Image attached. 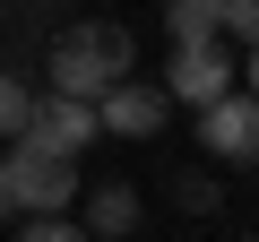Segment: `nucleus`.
I'll list each match as a JSON object with an SVG mask.
<instances>
[{
	"label": "nucleus",
	"instance_id": "7",
	"mask_svg": "<svg viewBox=\"0 0 259 242\" xmlns=\"http://www.w3.org/2000/svg\"><path fill=\"white\" fill-rule=\"evenodd\" d=\"M147 216H139V190L130 182H104V190H87V233L95 242H130Z\"/></svg>",
	"mask_w": 259,
	"mask_h": 242
},
{
	"label": "nucleus",
	"instance_id": "8",
	"mask_svg": "<svg viewBox=\"0 0 259 242\" xmlns=\"http://www.w3.org/2000/svg\"><path fill=\"white\" fill-rule=\"evenodd\" d=\"M164 35H173V52L182 44H233L225 35V0H164Z\"/></svg>",
	"mask_w": 259,
	"mask_h": 242
},
{
	"label": "nucleus",
	"instance_id": "3",
	"mask_svg": "<svg viewBox=\"0 0 259 242\" xmlns=\"http://www.w3.org/2000/svg\"><path fill=\"white\" fill-rule=\"evenodd\" d=\"M199 147H207L216 165L259 173V95H250V87H233V95L199 104Z\"/></svg>",
	"mask_w": 259,
	"mask_h": 242
},
{
	"label": "nucleus",
	"instance_id": "11",
	"mask_svg": "<svg viewBox=\"0 0 259 242\" xmlns=\"http://www.w3.org/2000/svg\"><path fill=\"white\" fill-rule=\"evenodd\" d=\"M225 35H242V44H259V0H225Z\"/></svg>",
	"mask_w": 259,
	"mask_h": 242
},
{
	"label": "nucleus",
	"instance_id": "4",
	"mask_svg": "<svg viewBox=\"0 0 259 242\" xmlns=\"http://www.w3.org/2000/svg\"><path fill=\"white\" fill-rule=\"evenodd\" d=\"M95 121H104L112 139H156L164 121H173V95H164V78H139V69H130V78H112L95 95Z\"/></svg>",
	"mask_w": 259,
	"mask_h": 242
},
{
	"label": "nucleus",
	"instance_id": "9",
	"mask_svg": "<svg viewBox=\"0 0 259 242\" xmlns=\"http://www.w3.org/2000/svg\"><path fill=\"white\" fill-rule=\"evenodd\" d=\"M26 121H35V87H26V78H9V69H0V147H9V139L26 130Z\"/></svg>",
	"mask_w": 259,
	"mask_h": 242
},
{
	"label": "nucleus",
	"instance_id": "13",
	"mask_svg": "<svg viewBox=\"0 0 259 242\" xmlns=\"http://www.w3.org/2000/svg\"><path fill=\"white\" fill-rule=\"evenodd\" d=\"M0 216H18V190H9V156H0Z\"/></svg>",
	"mask_w": 259,
	"mask_h": 242
},
{
	"label": "nucleus",
	"instance_id": "1",
	"mask_svg": "<svg viewBox=\"0 0 259 242\" xmlns=\"http://www.w3.org/2000/svg\"><path fill=\"white\" fill-rule=\"evenodd\" d=\"M130 69H139V44H130L121 18H78V26H61L52 52H44L52 95H87V104H95L112 78H130Z\"/></svg>",
	"mask_w": 259,
	"mask_h": 242
},
{
	"label": "nucleus",
	"instance_id": "15",
	"mask_svg": "<svg viewBox=\"0 0 259 242\" xmlns=\"http://www.w3.org/2000/svg\"><path fill=\"white\" fill-rule=\"evenodd\" d=\"M242 242H250V233H242Z\"/></svg>",
	"mask_w": 259,
	"mask_h": 242
},
{
	"label": "nucleus",
	"instance_id": "14",
	"mask_svg": "<svg viewBox=\"0 0 259 242\" xmlns=\"http://www.w3.org/2000/svg\"><path fill=\"white\" fill-rule=\"evenodd\" d=\"M242 87H250V95H259V44H250V61H242Z\"/></svg>",
	"mask_w": 259,
	"mask_h": 242
},
{
	"label": "nucleus",
	"instance_id": "5",
	"mask_svg": "<svg viewBox=\"0 0 259 242\" xmlns=\"http://www.w3.org/2000/svg\"><path fill=\"white\" fill-rule=\"evenodd\" d=\"M242 87V61H233V44H182L173 52V69H164V95L173 104H216V95H233Z\"/></svg>",
	"mask_w": 259,
	"mask_h": 242
},
{
	"label": "nucleus",
	"instance_id": "10",
	"mask_svg": "<svg viewBox=\"0 0 259 242\" xmlns=\"http://www.w3.org/2000/svg\"><path fill=\"white\" fill-rule=\"evenodd\" d=\"M9 242H95V233H87L78 216H61V208H52V216H18V233H9Z\"/></svg>",
	"mask_w": 259,
	"mask_h": 242
},
{
	"label": "nucleus",
	"instance_id": "6",
	"mask_svg": "<svg viewBox=\"0 0 259 242\" xmlns=\"http://www.w3.org/2000/svg\"><path fill=\"white\" fill-rule=\"evenodd\" d=\"M18 139H26V147H52V156H78V147L104 139V121H95L87 95H35V121H26Z\"/></svg>",
	"mask_w": 259,
	"mask_h": 242
},
{
	"label": "nucleus",
	"instance_id": "12",
	"mask_svg": "<svg viewBox=\"0 0 259 242\" xmlns=\"http://www.w3.org/2000/svg\"><path fill=\"white\" fill-rule=\"evenodd\" d=\"M173 190H182V208H216V182H207V173H182Z\"/></svg>",
	"mask_w": 259,
	"mask_h": 242
},
{
	"label": "nucleus",
	"instance_id": "2",
	"mask_svg": "<svg viewBox=\"0 0 259 242\" xmlns=\"http://www.w3.org/2000/svg\"><path fill=\"white\" fill-rule=\"evenodd\" d=\"M9 190H18V216L78 208V156H52V147H26V139H9Z\"/></svg>",
	"mask_w": 259,
	"mask_h": 242
}]
</instances>
